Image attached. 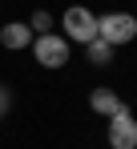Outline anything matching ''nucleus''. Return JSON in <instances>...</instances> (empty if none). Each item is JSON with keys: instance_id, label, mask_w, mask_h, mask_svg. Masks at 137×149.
Segmentation results:
<instances>
[{"instance_id": "6e6552de", "label": "nucleus", "mask_w": 137, "mask_h": 149, "mask_svg": "<svg viewBox=\"0 0 137 149\" xmlns=\"http://www.w3.org/2000/svg\"><path fill=\"white\" fill-rule=\"evenodd\" d=\"M28 28H32V36H48L52 32V12H32V20H28Z\"/></svg>"}, {"instance_id": "0eeeda50", "label": "nucleus", "mask_w": 137, "mask_h": 149, "mask_svg": "<svg viewBox=\"0 0 137 149\" xmlns=\"http://www.w3.org/2000/svg\"><path fill=\"white\" fill-rule=\"evenodd\" d=\"M85 56H89V65H97V69H105V65L113 61V49H109L105 40H89V45H85Z\"/></svg>"}, {"instance_id": "f03ea898", "label": "nucleus", "mask_w": 137, "mask_h": 149, "mask_svg": "<svg viewBox=\"0 0 137 149\" xmlns=\"http://www.w3.org/2000/svg\"><path fill=\"white\" fill-rule=\"evenodd\" d=\"M61 28H65V40H77V45L97 40V16L85 4H68L65 16H61Z\"/></svg>"}, {"instance_id": "f257e3e1", "label": "nucleus", "mask_w": 137, "mask_h": 149, "mask_svg": "<svg viewBox=\"0 0 137 149\" xmlns=\"http://www.w3.org/2000/svg\"><path fill=\"white\" fill-rule=\"evenodd\" d=\"M97 40H105L109 49H121V45L137 40V16H129V12H105V16H97Z\"/></svg>"}, {"instance_id": "7ed1b4c3", "label": "nucleus", "mask_w": 137, "mask_h": 149, "mask_svg": "<svg viewBox=\"0 0 137 149\" xmlns=\"http://www.w3.org/2000/svg\"><path fill=\"white\" fill-rule=\"evenodd\" d=\"M68 52L73 49H68L65 36H52V32H48V36H32V56H36L41 69H65Z\"/></svg>"}, {"instance_id": "423d86ee", "label": "nucleus", "mask_w": 137, "mask_h": 149, "mask_svg": "<svg viewBox=\"0 0 137 149\" xmlns=\"http://www.w3.org/2000/svg\"><path fill=\"white\" fill-rule=\"evenodd\" d=\"M89 105H93V113H101V117H117V113H125L129 105L117 97V89H93V97H89Z\"/></svg>"}, {"instance_id": "39448f33", "label": "nucleus", "mask_w": 137, "mask_h": 149, "mask_svg": "<svg viewBox=\"0 0 137 149\" xmlns=\"http://www.w3.org/2000/svg\"><path fill=\"white\" fill-rule=\"evenodd\" d=\"M0 45H4L8 52L32 49V28H28V20H8V24L0 28Z\"/></svg>"}, {"instance_id": "1a4fd4ad", "label": "nucleus", "mask_w": 137, "mask_h": 149, "mask_svg": "<svg viewBox=\"0 0 137 149\" xmlns=\"http://www.w3.org/2000/svg\"><path fill=\"white\" fill-rule=\"evenodd\" d=\"M12 109V93H8V85H0V117Z\"/></svg>"}, {"instance_id": "20e7f679", "label": "nucleus", "mask_w": 137, "mask_h": 149, "mask_svg": "<svg viewBox=\"0 0 137 149\" xmlns=\"http://www.w3.org/2000/svg\"><path fill=\"white\" fill-rule=\"evenodd\" d=\"M109 149H137V117L125 109V113H117L109 117Z\"/></svg>"}]
</instances>
